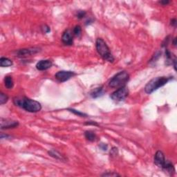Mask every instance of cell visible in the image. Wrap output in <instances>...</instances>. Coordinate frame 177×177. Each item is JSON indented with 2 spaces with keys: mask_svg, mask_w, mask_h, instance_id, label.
I'll return each instance as SVG.
<instances>
[{
  "mask_svg": "<svg viewBox=\"0 0 177 177\" xmlns=\"http://www.w3.org/2000/svg\"><path fill=\"white\" fill-rule=\"evenodd\" d=\"M13 103L16 106L21 107L23 110L31 113H37L42 110V105L38 101L26 97H15Z\"/></svg>",
  "mask_w": 177,
  "mask_h": 177,
  "instance_id": "cell-1",
  "label": "cell"
},
{
  "mask_svg": "<svg viewBox=\"0 0 177 177\" xmlns=\"http://www.w3.org/2000/svg\"><path fill=\"white\" fill-rule=\"evenodd\" d=\"M96 46L98 54L101 55L103 60L109 62H113L114 61L113 55L112 54L110 48L103 39L98 38L96 40Z\"/></svg>",
  "mask_w": 177,
  "mask_h": 177,
  "instance_id": "cell-2",
  "label": "cell"
},
{
  "mask_svg": "<svg viewBox=\"0 0 177 177\" xmlns=\"http://www.w3.org/2000/svg\"><path fill=\"white\" fill-rule=\"evenodd\" d=\"M169 80V78L165 76L156 77V78H153L146 85L145 87V92L147 94H151L152 93L156 91L158 88L163 87L168 83Z\"/></svg>",
  "mask_w": 177,
  "mask_h": 177,
  "instance_id": "cell-3",
  "label": "cell"
},
{
  "mask_svg": "<svg viewBox=\"0 0 177 177\" xmlns=\"http://www.w3.org/2000/svg\"><path fill=\"white\" fill-rule=\"evenodd\" d=\"M129 80V75L127 71H123L118 73L111 79L109 86L112 88H120L124 87Z\"/></svg>",
  "mask_w": 177,
  "mask_h": 177,
  "instance_id": "cell-4",
  "label": "cell"
},
{
  "mask_svg": "<svg viewBox=\"0 0 177 177\" xmlns=\"http://www.w3.org/2000/svg\"><path fill=\"white\" fill-rule=\"evenodd\" d=\"M129 89L126 86L120 87L111 94L110 97L115 102H121L125 101L129 95Z\"/></svg>",
  "mask_w": 177,
  "mask_h": 177,
  "instance_id": "cell-5",
  "label": "cell"
},
{
  "mask_svg": "<svg viewBox=\"0 0 177 177\" xmlns=\"http://www.w3.org/2000/svg\"><path fill=\"white\" fill-rule=\"evenodd\" d=\"M76 73L73 71H58L56 74L55 75V78L58 80L59 82L64 83V82L67 81L73 76H76Z\"/></svg>",
  "mask_w": 177,
  "mask_h": 177,
  "instance_id": "cell-6",
  "label": "cell"
},
{
  "mask_svg": "<svg viewBox=\"0 0 177 177\" xmlns=\"http://www.w3.org/2000/svg\"><path fill=\"white\" fill-rule=\"evenodd\" d=\"M19 125V123L17 121H12L9 119H1V129H8L17 127Z\"/></svg>",
  "mask_w": 177,
  "mask_h": 177,
  "instance_id": "cell-7",
  "label": "cell"
},
{
  "mask_svg": "<svg viewBox=\"0 0 177 177\" xmlns=\"http://www.w3.org/2000/svg\"><path fill=\"white\" fill-rule=\"evenodd\" d=\"M38 48H31V49H19L16 52L17 56L22 58V57H26L28 55H31L33 54H35L37 52H39Z\"/></svg>",
  "mask_w": 177,
  "mask_h": 177,
  "instance_id": "cell-8",
  "label": "cell"
},
{
  "mask_svg": "<svg viewBox=\"0 0 177 177\" xmlns=\"http://www.w3.org/2000/svg\"><path fill=\"white\" fill-rule=\"evenodd\" d=\"M73 34L70 30H66L64 32L62 37V41L64 44L67 46H71L73 44Z\"/></svg>",
  "mask_w": 177,
  "mask_h": 177,
  "instance_id": "cell-9",
  "label": "cell"
},
{
  "mask_svg": "<svg viewBox=\"0 0 177 177\" xmlns=\"http://www.w3.org/2000/svg\"><path fill=\"white\" fill-rule=\"evenodd\" d=\"M165 158L164 156V154L161 151H158L155 154L154 158V164L158 167L161 168L163 165H164L165 162Z\"/></svg>",
  "mask_w": 177,
  "mask_h": 177,
  "instance_id": "cell-10",
  "label": "cell"
},
{
  "mask_svg": "<svg viewBox=\"0 0 177 177\" xmlns=\"http://www.w3.org/2000/svg\"><path fill=\"white\" fill-rule=\"evenodd\" d=\"M53 62L49 60H42L37 62L36 64V68L39 71L47 70L52 67Z\"/></svg>",
  "mask_w": 177,
  "mask_h": 177,
  "instance_id": "cell-11",
  "label": "cell"
},
{
  "mask_svg": "<svg viewBox=\"0 0 177 177\" xmlns=\"http://www.w3.org/2000/svg\"><path fill=\"white\" fill-rule=\"evenodd\" d=\"M161 169L163 170V171H165V173L170 175V176H172L175 173V168L174 165L172 164V163H171L167 160H165V163L163 165Z\"/></svg>",
  "mask_w": 177,
  "mask_h": 177,
  "instance_id": "cell-12",
  "label": "cell"
},
{
  "mask_svg": "<svg viewBox=\"0 0 177 177\" xmlns=\"http://www.w3.org/2000/svg\"><path fill=\"white\" fill-rule=\"evenodd\" d=\"M104 94V90H103V87H101L94 89L93 92L91 93V96L93 98H97L102 96Z\"/></svg>",
  "mask_w": 177,
  "mask_h": 177,
  "instance_id": "cell-13",
  "label": "cell"
},
{
  "mask_svg": "<svg viewBox=\"0 0 177 177\" xmlns=\"http://www.w3.org/2000/svg\"><path fill=\"white\" fill-rule=\"evenodd\" d=\"M4 85L7 89H11L14 87V82L11 76H7L4 78Z\"/></svg>",
  "mask_w": 177,
  "mask_h": 177,
  "instance_id": "cell-14",
  "label": "cell"
},
{
  "mask_svg": "<svg viewBox=\"0 0 177 177\" xmlns=\"http://www.w3.org/2000/svg\"><path fill=\"white\" fill-rule=\"evenodd\" d=\"M85 136L87 140L90 142H94L97 138V136L95 134V132L92 131H86L85 132Z\"/></svg>",
  "mask_w": 177,
  "mask_h": 177,
  "instance_id": "cell-15",
  "label": "cell"
},
{
  "mask_svg": "<svg viewBox=\"0 0 177 177\" xmlns=\"http://www.w3.org/2000/svg\"><path fill=\"white\" fill-rule=\"evenodd\" d=\"M12 65V62L11 60L7 58H1L0 59V66L1 67H8Z\"/></svg>",
  "mask_w": 177,
  "mask_h": 177,
  "instance_id": "cell-16",
  "label": "cell"
},
{
  "mask_svg": "<svg viewBox=\"0 0 177 177\" xmlns=\"http://www.w3.org/2000/svg\"><path fill=\"white\" fill-rule=\"evenodd\" d=\"M48 153H49V156H52L53 158H54L55 159H58V160H64V158L63 156L60 153H59L58 152L55 151V150L54 149H52L51 150V151H49L48 152Z\"/></svg>",
  "mask_w": 177,
  "mask_h": 177,
  "instance_id": "cell-17",
  "label": "cell"
},
{
  "mask_svg": "<svg viewBox=\"0 0 177 177\" xmlns=\"http://www.w3.org/2000/svg\"><path fill=\"white\" fill-rule=\"evenodd\" d=\"M82 33V28L81 26H79V25H77L74 27L73 30V34L76 37H79L80 36Z\"/></svg>",
  "mask_w": 177,
  "mask_h": 177,
  "instance_id": "cell-18",
  "label": "cell"
},
{
  "mask_svg": "<svg viewBox=\"0 0 177 177\" xmlns=\"http://www.w3.org/2000/svg\"><path fill=\"white\" fill-rule=\"evenodd\" d=\"M8 100V96H7L6 94H3L2 92L0 93V104L1 105L5 104V103H7Z\"/></svg>",
  "mask_w": 177,
  "mask_h": 177,
  "instance_id": "cell-19",
  "label": "cell"
},
{
  "mask_svg": "<svg viewBox=\"0 0 177 177\" xmlns=\"http://www.w3.org/2000/svg\"><path fill=\"white\" fill-rule=\"evenodd\" d=\"M67 110L70 111L71 112H72L74 114H76V115L80 116V117H87V114L83 113V112H80L79 111H77L76 110H73V109H67Z\"/></svg>",
  "mask_w": 177,
  "mask_h": 177,
  "instance_id": "cell-20",
  "label": "cell"
},
{
  "mask_svg": "<svg viewBox=\"0 0 177 177\" xmlns=\"http://www.w3.org/2000/svg\"><path fill=\"white\" fill-rule=\"evenodd\" d=\"M86 15V12L84 10H78L76 13V17L78 19H83V17H85Z\"/></svg>",
  "mask_w": 177,
  "mask_h": 177,
  "instance_id": "cell-21",
  "label": "cell"
},
{
  "mask_svg": "<svg viewBox=\"0 0 177 177\" xmlns=\"http://www.w3.org/2000/svg\"><path fill=\"white\" fill-rule=\"evenodd\" d=\"M102 176H112V177H116V176H120V175L118 174H117V173L114 172V171H112V172H107L105 173V174H103L102 175Z\"/></svg>",
  "mask_w": 177,
  "mask_h": 177,
  "instance_id": "cell-22",
  "label": "cell"
},
{
  "mask_svg": "<svg viewBox=\"0 0 177 177\" xmlns=\"http://www.w3.org/2000/svg\"><path fill=\"white\" fill-rule=\"evenodd\" d=\"M42 31L44 33H49L51 31V29H50V28L47 25H44V26H43L42 27Z\"/></svg>",
  "mask_w": 177,
  "mask_h": 177,
  "instance_id": "cell-23",
  "label": "cell"
},
{
  "mask_svg": "<svg viewBox=\"0 0 177 177\" xmlns=\"http://www.w3.org/2000/svg\"><path fill=\"white\" fill-rule=\"evenodd\" d=\"M118 154V149L116 147H113L112 149H111L110 155L112 156H116Z\"/></svg>",
  "mask_w": 177,
  "mask_h": 177,
  "instance_id": "cell-24",
  "label": "cell"
},
{
  "mask_svg": "<svg viewBox=\"0 0 177 177\" xmlns=\"http://www.w3.org/2000/svg\"><path fill=\"white\" fill-rule=\"evenodd\" d=\"M99 147L103 151H107V149H108V145L105 143H101L99 145Z\"/></svg>",
  "mask_w": 177,
  "mask_h": 177,
  "instance_id": "cell-25",
  "label": "cell"
},
{
  "mask_svg": "<svg viewBox=\"0 0 177 177\" xmlns=\"http://www.w3.org/2000/svg\"><path fill=\"white\" fill-rule=\"evenodd\" d=\"M85 124L86 125H94V126H98V124L96 122L94 121H88V122H86Z\"/></svg>",
  "mask_w": 177,
  "mask_h": 177,
  "instance_id": "cell-26",
  "label": "cell"
},
{
  "mask_svg": "<svg viewBox=\"0 0 177 177\" xmlns=\"http://www.w3.org/2000/svg\"><path fill=\"white\" fill-rule=\"evenodd\" d=\"M159 3H160V4L163 5V6H165V5L169 4V3H170V1H168V0H163V1H159Z\"/></svg>",
  "mask_w": 177,
  "mask_h": 177,
  "instance_id": "cell-27",
  "label": "cell"
},
{
  "mask_svg": "<svg viewBox=\"0 0 177 177\" xmlns=\"http://www.w3.org/2000/svg\"><path fill=\"white\" fill-rule=\"evenodd\" d=\"M10 138V136L7 135V134H4L3 133H1V139H3V138Z\"/></svg>",
  "mask_w": 177,
  "mask_h": 177,
  "instance_id": "cell-28",
  "label": "cell"
},
{
  "mask_svg": "<svg viewBox=\"0 0 177 177\" xmlns=\"http://www.w3.org/2000/svg\"><path fill=\"white\" fill-rule=\"evenodd\" d=\"M171 26H174V27H176V19L174 18V19H171Z\"/></svg>",
  "mask_w": 177,
  "mask_h": 177,
  "instance_id": "cell-29",
  "label": "cell"
},
{
  "mask_svg": "<svg viewBox=\"0 0 177 177\" xmlns=\"http://www.w3.org/2000/svg\"><path fill=\"white\" fill-rule=\"evenodd\" d=\"M173 44H174V46H176V37H175L174 39V42H173Z\"/></svg>",
  "mask_w": 177,
  "mask_h": 177,
  "instance_id": "cell-30",
  "label": "cell"
}]
</instances>
